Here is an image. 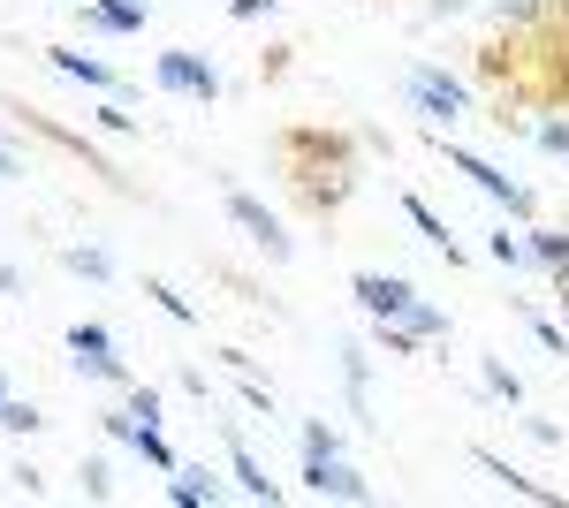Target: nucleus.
Segmentation results:
<instances>
[{
  "mask_svg": "<svg viewBox=\"0 0 569 508\" xmlns=\"http://www.w3.org/2000/svg\"><path fill=\"white\" fill-rule=\"evenodd\" d=\"M471 464H479L486 478H493V486H501V494H517V501H539V508H562V494H547V486H539V478H525V470L509 464V456H493V448H471Z\"/></svg>",
  "mask_w": 569,
  "mask_h": 508,
  "instance_id": "6e6552de",
  "label": "nucleus"
},
{
  "mask_svg": "<svg viewBox=\"0 0 569 508\" xmlns=\"http://www.w3.org/2000/svg\"><path fill=\"white\" fill-rule=\"evenodd\" d=\"M479 387H486V395H493V402H509V410L525 402V380H517V372H509L501 357H479Z\"/></svg>",
  "mask_w": 569,
  "mask_h": 508,
  "instance_id": "dca6fc26",
  "label": "nucleus"
},
{
  "mask_svg": "<svg viewBox=\"0 0 569 508\" xmlns=\"http://www.w3.org/2000/svg\"><path fill=\"white\" fill-rule=\"evenodd\" d=\"M463 8H471V0H433L426 16H433V23H448V16H463Z\"/></svg>",
  "mask_w": 569,
  "mask_h": 508,
  "instance_id": "c85d7f7f",
  "label": "nucleus"
},
{
  "mask_svg": "<svg viewBox=\"0 0 569 508\" xmlns=\"http://www.w3.org/2000/svg\"><path fill=\"white\" fill-rule=\"evenodd\" d=\"M84 23L91 31H114V39H137L152 23V0H84Z\"/></svg>",
  "mask_w": 569,
  "mask_h": 508,
  "instance_id": "9d476101",
  "label": "nucleus"
},
{
  "mask_svg": "<svg viewBox=\"0 0 569 508\" xmlns=\"http://www.w3.org/2000/svg\"><path fill=\"white\" fill-rule=\"evenodd\" d=\"M335 448H342V432L327 418H305V456H335Z\"/></svg>",
  "mask_w": 569,
  "mask_h": 508,
  "instance_id": "412c9836",
  "label": "nucleus"
},
{
  "mask_svg": "<svg viewBox=\"0 0 569 508\" xmlns=\"http://www.w3.org/2000/svg\"><path fill=\"white\" fill-rule=\"evenodd\" d=\"M130 410L144 425H160V387H130Z\"/></svg>",
  "mask_w": 569,
  "mask_h": 508,
  "instance_id": "b1692460",
  "label": "nucleus"
},
{
  "mask_svg": "<svg viewBox=\"0 0 569 508\" xmlns=\"http://www.w3.org/2000/svg\"><path fill=\"white\" fill-rule=\"evenodd\" d=\"M228 470H236V494H243V501H266V508L281 501V486L266 478V464L243 448V432H236V425H228Z\"/></svg>",
  "mask_w": 569,
  "mask_h": 508,
  "instance_id": "1a4fd4ad",
  "label": "nucleus"
},
{
  "mask_svg": "<svg viewBox=\"0 0 569 508\" xmlns=\"http://www.w3.org/2000/svg\"><path fill=\"white\" fill-rule=\"evenodd\" d=\"M273 8H281V0H228V16H236V23H259V16H273Z\"/></svg>",
  "mask_w": 569,
  "mask_h": 508,
  "instance_id": "a878e982",
  "label": "nucleus"
},
{
  "mask_svg": "<svg viewBox=\"0 0 569 508\" xmlns=\"http://www.w3.org/2000/svg\"><path fill=\"white\" fill-rule=\"evenodd\" d=\"M305 494H319V501H372V478H357L342 464V448H335V456H305Z\"/></svg>",
  "mask_w": 569,
  "mask_h": 508,
  "instance_id": "0eeeda50",
  "label": "nucleus"
},
{
  "mask_svg": "<svg viewBox=\"0 0 569 508\" xmlns=\"http://www.w3.org/2000/svg\"><path fill=\"white\" fill-rule=\"evenodd\" d=\"M152 84L176 91V99H198V107H213V99H220V69L206 61V53L176 46V53H160V61H152Z\"/></svg>",
  "mask_w": 569,
  "mask_h": 508,
  "instance_id": "20e7f679",
  "label": "nucleus"
},
{
  "mask_svg": "<svg viewBox=\"0 0 569 508\" xmlns=\"http://www.w3.org/2000/svg\"><path fill=\"white\" fill-rule=\"evenodd\" d=\"M562 8H569V0H562Z\"/></svg>",
  "mask_w": 569,
  "mask_h": 508,
  "instance_id": "72a5a7b5",
  "label": "nucleus"
},
{
  "mask_svg": "<svg viewBox=\"0 0 569 508\" xmlns=\"http://www.w3.org/2000/svg\"><path fill=\"white\" fill-rule=\"evenodd\" d=\"M39 425H46V410H39V402H16V395L0 402V432H39Z\"/></svg>",
  "mask_w": 569,
  "mask_h": 508,
  "instance_id": "a211bd4d",
  "label": "nucleus"
},
{
  "mask_svg": "<svg viewBox=\"0 0 569 508\" xmlns=\"http://www.w3.org/2000/svg\"><path fill=\"white\" fill-rule=\"evenodd\" d=\"M525 440H539V448H562V425H555V418H525Z\"/></svg>",
  "mask_w": 569,
  "mask_h": 508,
  "instance_id": "393cba45",
  "label": "nucleus"
},
{
  "mask_svg": "<svg viewBox=\"0 0 569 508\" xmlns=\"http://www.w3.org/2000/svg\"><path fill=\"white\" fill-rule=\"evenodd\" d=\"M46 61H53L61 77L91 84V91H114V69H107V61H91V53H77V46H46Z\"/></svg>",
  "mask_w": 569,
  "mask_h": 508,
  "instance_id": "f8f14e48",
  "label": "nucleus"
},
{
  "mask_svg": "<svg viewBox=\"0 0 569 508\" xmlns=\"http://www.w3.org/2000/svg\"><path fill=\"white\" fill-rule=\"evenodd\" d=\"M525 319H531V341H539V349H555V357H569V335L555 327V319H539V311H525Z\"/></svg>",
  "mask_w": 569,
  "mask_h": 508,
  "instance_id": "4be33fe9",
  "label": "nucleus"
},
{
  "mask_svg": "<svg viewBox=\"0 0 569 508\" xmlns=\"http://www.w3.org/2000/svg\"><path fill=\"white\" fill-rule=\"evenodd\" d=\"M448 168H456V175H471V190H486L493 206H509V220H531V190H525V182H509V175L493 168V160L463 152V145H448Z\"/></svg>",
  "mask_w": 569,
  "mask_h": 508,
  "instance_id": "39448f33",
  "label": "nucleus"
},
{
  "mask_svg": "<svg viewBox=\"0 0 569 508\" xmlns=\"http://www.w3.org/2000/svg\"><path fill=\"white\" fill-rule=\"evenodd\" d=\"M0 402H8V372H0Z\"/></svg>",
  "mask_w": 569,
  "mask_h": 508,
  "instance_id": "2f4dec72",
  "label": "nucleus"
},
{
  "mask_svg": "<svg viewBox=\"0 0 569 508\" xmlns=\"http://www.w3.org/2000/svg\"><path fill=\"white\" fill-rule=\"evenodd\" d=\"M69 372H77V380H99V387H130V365H122L114 327L77 319V327H69Z\"/></svg>",
  "mask_w": 569,
  "mask_h": 508,
  "instance_id": "f03ea898",
  "label": "nucleus"
},
{
  "mask_svg": "<svg viewBox=\"0 0 569 508\" xmlns=\"http://www.w3.org/2000/svg\"><path fill=\"white\" fill-rule=\"evenodd\" d=\"M350 297L365 303V319L380 327V349L388 357H410V349H426V341H448V311L440 303L418 297V281H402V273H350Z\"/></svg>",
  "mask_w": 569,
  "mask_h": 508,
  "instance_id": "f257e3e1",
  "label": "nucleus"
},
{
  "mask_svg": "<svg viewBox=\"0 0 569 508\" xmlns=\"http://www.w3.org/2000/svg\"><path fill=\"white\" fill-rule=\"evenodd\" d=\"M16 289H23V281H16V266L0 258V297H16Z\"/></svg>",
  "mask_w": 569,
  "mask_h": 508,
  "instance_id": "7c9ffc66",
  "label": "nucleus"
},
{
  "mask_svg": "<svg viewBox=\"0 0 569 508\" xmlns=\"http://www.w3.org/2000/svg\"><path fill=\"white\" fill-rule=\"evenodd\" d=\"M486 258L517 273V266H531V236H525V228H493V236H486Z\"/></svg>",
  "mask_w": 569,
  "mask_h": 508,
  "instance_id": "2eb2a0df",
  "label": "nucleus"
},
{
  "mask_svg": "<svg viewBox=\"0 0 569 508\" xmlns=\"http://www.w3.org/2000/svg\"><path fill=\"white\" fill-rule=\"evenodd\" d=\"M562 311H569V289H562Z\"/></svg>",
  "mask_w": 569,
  "mask_h": 508,
  "instance_id": "473e14b6",
  "label": "nucleus"
},
{
  "mask_svg": "<svg viewBox=\"0 0 569 508\" xmlns=\"http://www.w3.org/2000/svg\"><path fill=\"white\" fill-rule=\"evenodd\" d=\"M402 212H410V228H418V236H426V243H433V251L448 258V266H463V243L448 236V220H440V212L426 206V198H402Z\"/></svg>",
  "mask_w": 569,
  "mask_h": 508,
  "instance_id": "9b49d317",
  "label": "nucleus"
},
{
  "mask_svg": "<svg viewBox=\"0 0 569 508\" xmlns=\"http://www.w3.org/2000/svg\"><path fill=\"white\" fill-rule=\"evenodd\" d=\"M61 266H69L77 281H114V258L99 251V243H69V251H61Z\"/></svg>",
  "mask_w": 569,
  "mask_h": 508,
  "instance_id": "f3484780",
  "label": "nucleus"
},
{
  "mask_svg": "<svg viewBox=\"0 0 569 508\" xmlns=\"http://www.w3.org/2000/svg\"><path fill=\"white\" fill-rule=\"evenodd\" d=\"M144 297L160 303V311H168V319H176V327H190V319H198V303H190V297H176V289H168V281H144Z\"/></svg>",
  "mask_w": 569,
  "mask_h": 508,
  "instance_id": "6ab92c4d",
  "label": "nucleus"
},
{
  "mask_svg": "<svg viewBox=\"0 0 569 508\" xmlns=\"http://www.w3.org/2000/svg\"><path fill=\"white\" fill-rule=\"evenodd\" d=\"M342 387H350V410L365 418V410H372V357H365L357 341H342Z\"/></svg>",
  "mask_w": 569,
  "mask_h": 508,
  "instance_id": "4468645a",
  "label": "nucleus"
},
{
  "mask_svg": "<svg viewBox=\"0 0 569 508\" xmlns=\"http://www.w3.org/2000/svg\"><path fill=\"white\" fill-rule=\"evenodd\" d=\"M107 494H114V470L91 456V464H84V501H107Z\"/></svg>",
  "mask_w": 569,
  "mask_h": 508,
  "instance_id": "5701e85b",
  "label": "nucleus"
},
{
  "mask_svg": "<svg viewBox=\"0 0 569 508\" xmlns=\"http://www.w3.org/2000/svg\"><path fill=\"white\" fill-rule=\"evenodd\" d=\"M91 122H99V129H114V137H122V129H137V114H122V107H99Z\"/></svg>",
  "mask_w": 569,
  "mask_h": 508,
  "instance_id": "cd10ccee",
  "label": "nucleus"
},
{
  "mask_svg": "<svg viewBox=\"0 0 569 508\" xmlns=\"http://www.w3.org/2000/svg\"><path fill=\"white\" fill-rule=\"evenodd\" d=\"M531 145H539V152H555V160H569V122H562V114L531 122Z\"/></svg>",
  "mask_w": 569,
  "mask_h": 508,
  "instance_id": "aec40b11",
  "label": "nucleus"
},
{
  "mask_svg": "<svg viewBox=\"0 0 569 508\" xmlns=\"http://www.w3.org/2000/svg\"><path fill=\"white\" fill-rule=\"evenodd\" d=\"M410 107H418V122L426 129H448V122H463V114H471V84H463V77H448V69H426V61H418V69H410Z\"/></svg>",
  "mask_w": 569,
  "mask_h": 508,
  "instance_id": "7ed1b4c3",
  "label": "nucleus"
},
{
  "mask_svg": "<svg viewBox=\"0 0 569 508\" xmlns=\"http://www.w3.org/2000/svg\"><path fill=\"white\" fill-rule=\"evenodd\" d=\"M220 206H228V220H236V228H243V236H251V243H259V251L273 258V266L297 251V243H289V228H281V220H273V212H266L259 198H251V190H228Z\"/></svg>",
  "mask_w": 569,
  "mask_h": 508,
  "instance_id": "423d86ee",
  "label": "nucleus"
},
{
  "mask_svg": "<svg viewBox=\"0 0 569 508\" xmlns=\"http://www.w3.org/2000/svg\"><path fill=\"white\" fill-rule=\"evenodd\" d=\"M16 175H23V160H16V152L0 145V182H16Z\"/></svg>",
  "mask_w": 569,
  "mask_h": 508,
  "instance_id": "c756f323",
  "label": "nucleus"
},
{
  "mask_svg": "<svg viewBox=\"0 0 569 508\" xmlns=\"http://www.w3.org/2000/svg\"><path fill=\"white\" fill-rule=\"evenodd\" d=\"M168 501L176 508H213L220 501V478H206V470H168Z\"/></svg>",
  "mask_w": 569,
  "mask_h": 508,
  "instance_id": "ddd939ff",
  "label": "nucleus"
},
{
  "mask_svg": "<svg viewBox=\"0 0 569 508\" xmlns=\"http://www.w3.org/2000/svg\"><path fill=\"white\" fill-rule=\"evenodd\" d=\"M16 494H23V501H39V494H46V478H39L31 464H16Z\"/></svg>",
  "mask_w": 569,
  "mask_h": 508,
  "instance_id": "bb28decb",
  "label": "nucleus"
}]
</instances>
